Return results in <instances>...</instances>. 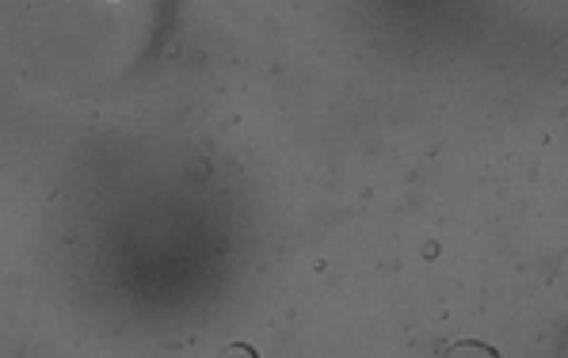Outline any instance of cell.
Segmentation results:
<instances>
[{"mask_svg":"<svg viewBox=\"0 0 568 358\" xmlns=\"http://www.w3.org/2000/svg\"><path fill=\"white\" fill-rule=\"evenodd\" d=\"M443 358H500V351L488 344H477V339H462V344L447 347V355Z\"/></svg>","mask_w":568,"mask_h":358,"instance_id":"obj_1","label":"cell"},{"mask_svg":"<svg viewBox=\"0 0 568 358\" xmlns=\"http://www.w3.org/2000/svg\"><path fill=\"white\" fill-rule=\"evenodd\" d=\"M217 358H260V355L252 351L248 344H230V347H225V351L217 355Z\"/></svg>","mask_w":568,"mask_h":358,"instance_id":"obj_2","label":"cell"},{"mask_svg":"<svg viewBox=\"0 0 568 358\" xmlns=\"http://www.w3.org/2000/svg\"><path fill=\"white\" fill-rule=\"evenodd\" d=\"M554 358H568V331H565V336H561V344H557Z\"/></svg>","mask_w":568,"mask_h":358,"instance_id":"obj_3","label":"cell"}]
</instances>
